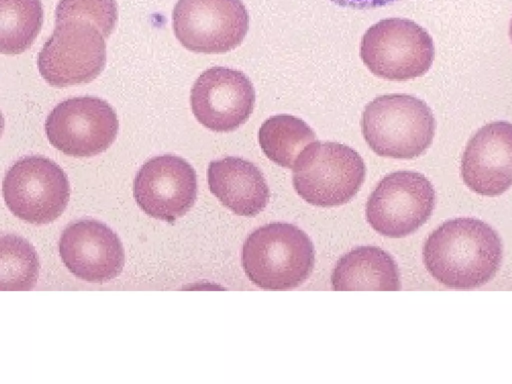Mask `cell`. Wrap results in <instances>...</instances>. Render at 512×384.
Returning <instances> with one entry per match:
<instances>
[{
    "label": "cell",
    "instance_id": "obj_1",
    "mask_svg": "<svg viewBox=\"0 0 512 384\" xmlns=\"http://www.w3.org/2000/svg\"><path fill=\"white\" fill-rule=\"evenodd\" d=\"M502 243L487 223L469 217L441 224L427 238L423 261L438 282L454 289H473L491 280L501 265Z\"/></svg>",
    "mask_w": 512,
    "mask_h": 384
},
{
    "label": "cell",
    "instance_id": "obj_2",
    "mask_svg": "<svg viewBox=\"0 0 512 384\" xmlns=\"http://www.w3.org/2000/svg\"><path fill=\"white\" fill-rule=\"evenodd\" d=\"M247 277L266 290H289L311 274L314 246L308 235L290 223L272 222L253 231L242 248Z\"/></svg>",
    "mask_w": 512,
    "mask_h": 384
},
{
    "label": "cell",
    "instance_id": "obj_3",
    "mask_svg": "<svg viewBox=\"0 0 512 384\" xmlns=\"http://www.w3.org/2000/svg\"><path fill=\"white\" fill-rule=\"evenodd\" d=\"M436 122L429 106L407 94L376 97L363 111L361 129L377 155L395 159L420 156L431 145Z\"/></svg>",
    "mask_w": 512,
    "mask_h": 384
},
{
    "label": "cell",
    "instance_id": "obj_4",
    "mask_svg": "<svg viewBox=\"0 0 512 384\" xmlns=\"http://www.w3.org/2000/svg\"><path fill=\"white\" fill-rule=\"evenodd\" d=\"M292 170L297 194L318 207L346 204L361 188L366 173L364 161L354 149L317 140L302 151Z\"/></svg>",
    "mask_w": 512,
    "mask_h": 384
},
{
    "label": "cell",
    "instance_id": "obj_5",
    "mask_svg": "<svg viewBox=\"0 0 512 384\" xmlns=\"http://www.w3.org/2000/svg\"><path fill=\"white\" fill-rule=\"evenodd\" d=\"M435 55L429 33L406 18L383 19L371 26L360 43V57L376 76L404 81L424 75Z\"/></svg>",
    "mask_w": 512,
    "mask_h": 384
},
{
    "label": "cell",
    "instance_id": "obj_6",
    "mask_svg": "<svg viewBox=\"0 0 512 384\" xmlns=\"http://www.w3.org/2000/svg\"><path fill=\"white\" fill-rule=\"evenodd\" d=\"M104 39L90 21L72 18L56 22L38 55L41 76L58 88L91 82L106 63Z\"/></svg>",
    "mask_w": 512,
    "mask_h": 384
},
{
    "label": "cell",
    "instance_id": "obj_7",
    "mask_svg": "<svg viewBox=\"0 0 512 384\" xmlns=\"http://www.w3.org/2000/svg\"><path fill=\"white\" fill-rule=\"evenodd\" d=\"M2 191L9 210L36 225L56 220L70 198L66 174L59 165L42 156L16 161L4 177Z\"/></svg>",
    "mask_w": 512,
    "mask_h": 384
},
{
    "label": "cell",
    "instance_id": "obj_8",
    "mask_svg": "<svg viewBox=\"0 0 512 384\" xmlns=\"http://www.w3.org/2000/svg\"><path fill=\"white\" fill-rule=\"evenodd\" d=\"M435 191L421 173L397 171L385 176L366 203V219L378 233L402 238L415 232L431 216Z\"/></svg>",
    "mask_w": 512,
    "mask_h": 384
},
{
    "label": "cell",
    "instance_id": "obj_9",
    "mask_svg": "<svg viewBox=\"0 0 512 384\" xmlns=\"http://www.w3.org/2000/svg\"><path fill=\"white\" fill-rule=\"evenodd\" d=\"M172 22L176 38L186 49L217 54L242 43L249 15L242 0H178Z\"/></svg>",
    "mask_w": 512,
    "mask_h": 384
},
{
    "label": "cell",
    "instance_id": "obj_10",
    "mask_svg": "<svg viewBox=\"0 0 512 384\" xmlns=\"http://www.w3.org/2000/svg\"><path fill=\"white\" fill-rule=\"evenodd\" d=\"M119 122L114 109L97 97L83 96L59 103L48 115L49 142L73 157L95 156L116 139Z\"/></svg>",
    "mask_w": 512,
    "mask_h": 384
},
{
    "label": "cell",
    "instance_id": "obj_11",
    "mask_svg": "<svg viewBox=\"0 0 512 384\" xmlns=\"http://www.w3.org/2000/svg\"><path fill=\"white\" fill-rule=\"evenodd\" d=\"M137 205L150 217L173 223L194 205L196 173L181 157L161 155L148 160L133 185Z\"/></svg>",
    "mask_w": 512,
    "mask_h": 384
},
{
    "label": "cell",
    "instance_id": "obj_12",
    "mask_svg": "<svg viewBox=\"0 0 512 384\" xmlns=\"http://www.w3.org/2000/svg\"><path fill=\"white\" fill-rule=\"evenodd\" d=\"M194 116L215 132H230L244 124L253 112L255 91L241 71L212 67L195 81L190 95Z\"/></svg>",
    "mask_w": 512,
    "mask_h": 384
},
{
    "label": "cell",
    "instance_id": "obj_13",
    "mask_svg": "<svg viewBox=\"0 0 512 384\" xmlns=\"http://www.w3.org/2000/svg\"><path fill=\"white\" fill-rule=\"evenodd\" d=\"M59 253L70 272L92 283H103L117 277L125 260L119 237L96 220L70 224L60 237Z\"/></svg>",
    "mask_w": 512,
    "mask_h": 384
},
{
    "label": "cell",
    "instance_id": "obj_14",
    "mask_svg": "<svg viewBox=\"0 0 512 384\" xmlns=\"http://www.w3.org/2000/svg\"><path fill=\"white\" fill-rule=\"evenodd\" d=\"M461 176L470 190L483 196L501 195L512 186V123H488L470 138Z\"/></svg>",
    "mask_w": 512,
    "mask_h": 384
},
{
    "label": "cell",
    "instance_id": "obj_15",
    "mask_svg": "<svg viewBox=\"0 0 512 384\" xmlns=\"http://www.w3.org/2000/svg\"><path fill=\"white\" fill-rule=\"evenodd\" d=\"M207 180L211 193L239 216L254 217L269 201L270 192L262 172L248 160L229 156L212 161Z\"/></svg>",
    "mask_w": 512,
    "mask_h": 384
},
{
    "label": "cell",
    "instance_id": "obj_16",
    "mask_svg": "<svg viewBox=\"0 0 512 384\" xmlns=\"http://www.w3.org/2000/svg\"><path fill=\"white\" fill-rule=\"evenodd\" d=\"M334 290H399V271L394 259L376 246H361L343 255L331 276Z\"/></svg>",
    "mask_w": 512,
    "mask_h": 384
},
{
    "label": "cell",
    "instance_id": "obj_17",
    "mask_svg": "<svg viewBox=\"0 0 512 384\" xmlns=\"http://www.w3.org/2000/svg\"><path fill=\"white\" fill-rule=\"evenodd\" d=\"M258 140L268 159L281 167L292 169L302 151L316 141V136L302 119L280 114L262 123Z\"/></svg>",
    "mask_w": 512,
    "mask_h": 384
},
{
    "label": "cell",
    "instance_id": "obj_18",
    "mask_svg": "<svg viewBox=\"0 0 512 384\" xmlns=\"http://www.w3.org/2000/svg\"><path fill=\"white\" fill-rule=\"evenodd\" d=\"M43 22L40 0H0V51L17 55L27 50Z\"/></svg>",
    "mask_w": 512,
    "mask_h": 384
},
{
    "label": "cell",
    "instance_id": "obj_19",
    "mask_svg": "<svg viewBox=\"0 0 512 384\" xmlns=\"http://www.w3.org/2000/svg\"><path fill=\"white\" fill-rule=\"evenodd\" d=\"M1 290H30L38 280L39 259L25 239L8 234L0 241Z\"/></svg>",
    "mask_w": 512,
    "mask_h": 384
},
{
    "label": "cell",
    "instance_id": "obj_20",
    "mask_svg": "<svg viewBox=\"0 0 512 384\" xmlns=\"http://www.w3.org/2000/svg\"><path fill=\"white\" fill-rule=\"evenodd\" d=\"M56 22L66 19H83L93 23L107 38L118 19L115 0H60L56 7Z\"/></svg>",
    "mask_w": 512,
    "mask_h": 384
},
{
    "label": "cell",
    "instance_id": "obj_21",
    "mask_svg": "<svg viewBox=\"0 0 512 384\" xmlns=\"http://www.w3.org/2000/svg\"><path fill=\"white\" fill-rule=\"evenodd\" d=\"M337 5L353 9H373L383 7L399 0H331Z\"/></svg>",
    "mask_w": 512,
    "mask_h": 384
},
{
    "label": "cell",
    "instance_id": "obj_22",
    "mask_svg": "<svg viewBox=\"0 0 512 384\" xmlns=\"http://www.w3.org/2000/svg\"><path fill=\"white\" fill-rule=\"evenodd\" d=\"M509 35H510V38H511V40H512V19H511V21H510Z\"/></svg>",
    "mask_w": 512,
    "mask_h": 384
}]
</instances>
